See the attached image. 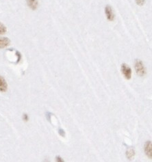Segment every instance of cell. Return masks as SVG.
<instances>
[{
  "label": "cell",
  "mask_w": 152,
  "mask_h": 162,
  "mask_svg": "<svg viewBox=\"0 0 152 162\" xmlns=\"http://www.w3.org/2000/svg\"><path fill=\"white\" fill-rule=\"evenodd\" d=\"M134 69L136 74L138 76L143 77L146 74V69H145L144 64L141 59H135L134 61Z\"/></svg>",
  "instance_id": "obj_1"
},
{
  "label": "cell",
  "mask_w": 152,
  "mask_h": 162,
  "mask_svg": "<svg viewBox=\"0 0 152 162\" xmlns=\"http://www.w3.org/2000/svg\"><path fill=\"white\" fill-rule=\"evenodd\" d=\"M121 72L126 80H130L132 78V69L128 65L123 63L121 65Z\"/></svg>",
  "instance_id": "obj_2"
},
{
  "label": "cell",
  "mask_w": 152,
  "mask_h": 162,
  "mask_svg": "<svg viewBox=\"0 0 152 162\" xmlns=\"http://www.w3.org/2000/svg\"><path fill=\"white\" fill-rule=\"evenodd\" d=\"M144 151L145 155L149 159H152V144L151 141H147L144 145Z\"/></svg>",
  "instance_id": "obj_3"
},
{
  "label": "cell",
  "mask_w": 152,
  "mask_h": 162,
  "mask_svg": "<svg viewBox=\"0 0 152 162\" xmlns=\"http://www.w3.org/2000/svg\"><path fill=\"white\" fill-rule=\"evenodd\" d=\"M105 15H106V18L108 21H113L115 20V13H114L113 8H112L111 6L108 5L105 8Z\"/></svg>",
  "instance_id": "obj_4"
},
{
  "label": "cell",
  "mask_w": 152,
  "mask_h": 162,
  "mask_svg": "<svg viewBox=\"0 0 152 162\" xmlns=\"http://www.w3.org/2000/svg\"><path fill=\"white\" fill-rule=\"evenodd\" d=\"M8 90V84L5 79L0 75V92H5Z\"/></svg>",
  "instance_id": "obj_5"
},
{
  "label": "cell",
  "mask_w": 152,
  "mask_h": 162,
  "mask_svg": "<svg viewBox=\"0 0 152 162\" xmlns=\"http://www.w3.org/2000/svg\"><path fill=\"white\" fill-rule=\"evenodd\" d=\"M125 155L128 159H129V160H132V159L134 158L135 155H136L135 150L133 148H132V147H130V148L127 149Z\"/></svg>",
  "instance_id": "obj_6"
},
{
  "label": "cell",
  "mask_w": 152,
  "mask_h": 162,
  "mask_svg": "<svg viewBox=\"0 0 152 162\" xmlns=\"http://www.w3.org/2000/svg\"><path fill=\"white\" fill-rule=\"evenodd\" d=\"M10 40L6 37H0V49L5 48L10 44Z\"/></svg>",
  "instance_id": "obj_7"
},
{
  "label": "cell",
  "mask_w": 152,
  "mask_h": 162,
  "mask_svg": "<svg viewBox=\"0 0 152 162\" xmlns=\"http://www.w3.org/2000/svg\"><path fill=\"white\" fill-rule=\"evenodd\" d=\"M27 5L32 10H35L37 9L39 3H38L37 0H26Z\"/></svg>",
  "instance_id": "obj_8"
},
{
  "label": "cell",
  "mask_w": 152,
  "mask_h": 162,
  "mask_svg": "<svg viewBox=\"0 0 152 162\" xmlns=\"http://www.w3.org/2000/svg\"><path fill=\"white\" fill-rule=\"evenodd\" d=\"M6 31H7V29H6L5 25L3 23H0V35L4 34L6 32Z\"/></svg>",
  "instance_id": "obj_9"
},
{
  "label": "cell",
  "mask_w": 152,
  "mask_h": 162,
  "mask_svg": "<svg viewBox=\"0 0 152 162\" xmlns=\"http://www.w3.org/2000/svg\"><path fill=\"white\" fill-rule=\"evenodd\" d=\"M135 1H136L137 5L140 6H143L145 3V0H135Z\"/></svg>",
  "instance_id": "obj_10"
},
{
  "label": "cell",
  "mask_w": 152,
  "mask_h": 162,
  "mask_svg": "<svg viewBox=\"0 0 152 162\" xmlns=\"http://www.w3.org/2000/svg\"><path fill=\"white\" fill-rule=\"evenodd\" d=\"M56 162H65V160L60 156L56 157Z\"/></svg>",
  "instance_id": "obj_11"
},
{
  "label": "cell",
  "mask_w": 152,
  "mask_h": 162,
  "mask_svg": "<svg viewBox=\"0 0 152 162\" xmlns=\"http://www.w3.org/2000/svg\"><path fill=\"white\" fill-rule=\"evenodd\" d=\"M58 133L61 136H62V137H65V132L63 129H59Z\"/></svg>",
  "instance_id": "obj_12"
},
{
  "label": "cell",
  "mask_w": 152,
  "mask_h": 162,
  "mask_svg": "<svg viewBox=\"0 0 152 162\" xmlns=\"http://www.w3.org/2000/svg\"><path fill=\"white\" fill-rule=\"evenodd\" d=\"M23 119H24L25 121L28 120H29V117H28V116H27V114H24V116H23Z\"/></svg>",
  "instance_id": "obj_13"
},
{
  "label": "cell",
  "mask_w": 152,
  "mask_h": 162,
  "mask_svg": "<svg viewBox=\"0 0 152 162\" xmlns=\"http://www.w3.org/2000/svg\"><path fill=\"white\" fill-rule=\"evenodd\" d=\"M45 162H49V160H48V159H45Z\"/></svg>",
  "instance_id": "obj_14"
}]
</instances>
